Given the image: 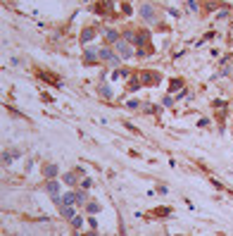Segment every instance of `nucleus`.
<instances>
[{
    "label": "nucleus",
    "mask_w": 233,
    "mask_h": 236,
    "mask_svg": "<svg viewBox=\"0 0 233 236\" xmlns=\"http://www.w3.org/2000/svg\"><path fill=\"white\" fill-rule=\"evenodd\" d=\"M117 50H119V53L124 55V57H128V55L133 53V50H131V48L126 46V43H124V41H117Z\"/></svg>",
    "instance_id": "f257e3e1"
},
{
    "label": "nucleus",
    "mask_w": 233,
    "mask_h": 236,
    "mask_svg": "<svg viewBox=\"0 0 233 236\" xmlns=\"http://www.w3.org/2000/svg\"><path fill=\"white\" fill-rule=\"evenodd\" d=\"M140 14H143V17H145L147 22H152V19H155V12H152V7H150V5H143Z\"/></svg>",
    "instance_id": "f03ea898"
},
{
    "label": "nucleus",
    "mask_w": 233,
    "mask_h": 236,
    "mask_svg": "<svg viewBox=\"0 0 233 236\" xmlns=\"http://www.w3.org/2000/svg\"><path fill=\"white\" fill-rule=\"evenodd\" d=\"M98 210H100L98 203H91V205H88V212H98Z\"/></svg>",
    "instance_id": "7ed1b4c3"
},
{
    "label": "nucleus",
    "mask_w": 233,
    "mask_h": 236,
    "mask_svg": "<svg viewBox=\"0 0 233 236\" xmlns=\"http://www.w3.org/2000/svg\"><path fill=\"white\" fill-rule=\"evenodd\" d=\"M45 174H48V176H55V174H57V167H48Z\"/></svg>",
    "instance_id": "20e7f679"
},
{
    "label": "nucleus",
    "mask_w": 233,
    "mask_h": 236,
    "mask_svg": "<svg viewBox=\"0 0 233 236\" xmlns=\"http://www.w3.org/2000/svg\"><path fill=\"white\" fill-rule=\"evenodd\" d=\"M62 179H64V184H74V176H72V174H64Z\"/></svg>",
    "instance_id": "39448f33"
}]
</instances>
